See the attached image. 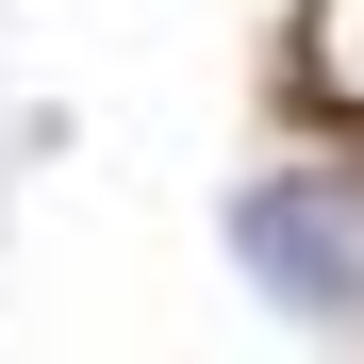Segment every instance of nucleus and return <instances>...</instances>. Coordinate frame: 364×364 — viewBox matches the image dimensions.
I'll list each match as a JSON object with an SVG mask.
<instances>
[{"label": "nucleus", "instance_id": "1", "mask_svg": "<svg viewBox=\"0 0 364 364\" xmlns=\"http://www.w3.org/2000/svg\"><path fill=\"white\" fill-rule=\"evenodd\" d=\"M232 265H249L282 315H315V331L364 315V265H348V199L331 182H249V199H232Z\"/></svg>", "mask_w": 364, "mask_h": 364}]
</instances>
